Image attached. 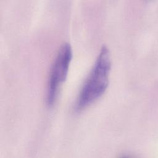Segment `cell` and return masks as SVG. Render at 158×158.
Listing matches in <instances>:
<instances>
[{"instance_id": "1", "label": "cell", "mask_w": 158, "mask_h": 158, "mask_svg": "<svg viewBox=\"0 0 158 158\" xmlns=\"http://www.w3.org/2000/svg\"><path fill=\"white\" fill-rule=\"evenodd\" d=\"M110 67V52L104 46L79 92L75 103L77 110L85 109L105 93L109 85Z\"/></svg>"}, {"instance_id": "3", "label": "cell", "mask_w": 158, "mask_h": 158, "mask_svg": "<svg viewBox=\"0 0 158 158\" xmlns=\"http://www.w3.org/2000/svg\"><path fill=\"white\" fill-rule=\"evenodd\" d=\"M123 158H128V157H123Z\"/></svg>"}, {"instance_id": "2", "label": "cell", "mask_w": 158, "mask_h": 158, "mask_svg": "<svg viewBox=\"0 0 158 158\" xmlns=\"http://www.w3.org/2000/svg\"><path fill=\"white\" fill-rule=\"evenodd\" d=\"M72 58V49L69 43L63 44L59 49L51 65L47 87L46 102L52 106L58 97L59 91L68 74Z\"/></svg>"}]
</instances>
